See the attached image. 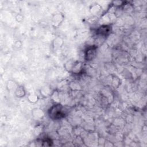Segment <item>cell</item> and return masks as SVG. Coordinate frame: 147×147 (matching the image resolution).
Wrapping results in <instances>:
<instances>
[{
    "mask_svg": "<svg viewBox=\"0 0 147 147\" xmlns=\"http://www.w3.org/2000/svg\"><path fill=\"white\" fill-rule=\"evenodd\" d=\"M97 47L95 45H91L87 48L85 51V59L90 61L92 60L96 55Z\"/></svg>",
    "mask_w": 147,
    "mask_h": 147,
    "instance_id": "7a4b0ae2",
    "label": "cell"
},
{
    "mask_svg": "<svg viewBox=\"0 0 147 147\" xmlns=\"http://www.w3.org/2000/svg\"><path fill=\"white\" fill-rule=\"evenodd\" d=\"M111 27L110 25H102L96 29V33L102 36H107L111 32Z\"/></svg>",
    "mask_w": 147,
    "mask_h": 147,
    "instance_id": "3957f363",
    "label": "cell"
},
{
    "mask_svg": "<svg viewBox=\"0 0 147 147\" xmlns=\"http://www.w3.org/2000/svg\"><path fill=\"white\" fill-rule=\"evenodd\" d=\"M63 107L60 104H57L53 106L49 111V114L51 118L55 119H58L64 117L65 112Z\"/></svg>",
    "mask_w": 147,
    "mask_h": 147,
    "instance_id": "6da1fadb",
    "label": "cell"
},
{
    "mask_svg": "<svg viewBox=\"0 0 147 147\" xmlns=\"http://www.w3.org/2000/svg\"><path fill=\"white\" fill-rule=\"evenodd\" d=\"M25 93V91L24 90V88H22V87H18V88L16 90V94L17 97H22L23 96H24Z\"/></svg>",
    "mask_w": 147,
    "mask_h": 147,
    "instance_id": "277c9868",
    "label": "cell"
}]
</instances>
